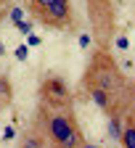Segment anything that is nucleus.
<instances>
[{
    "label": "nucleus",
    "instance_id": "nucleus-1",
    "mask_svg": "<svg viewBox=\"0 0 135 148\" xmlns=\"http://www.w3.org/2000/svg\"><path fill=\"white\" fill-rule=\"evenodd\" d=\"M45 135L56 148H80L82 145V132L77 124L72 108H53V111H43L40 114Z\"/></svg>",
    "mask_w": 135,
    "mask_h": 148
},
{
    "label": "nucleus",
    "instance_id": "nucleus-2",
    "mask_svg": "<svg viewBox=\"0 0 135 148\" xmlns=\"http://www.w3.org/2000/svg\"><path fill=\"white\" fill-rule=\"evenodd\" d=\"M85 85H93V87H101V90H106V92H117V90H122V85H125V79H122V71L117 69V64L111 61V56H106L103 50H98L93 56V66H90V71L85 74Z\"/></svg>",
    "mask_w": 135,
    "mask_h": 148
},
{
    "label": "nucleus",
    "instance_id": "nucleus-3",
    "mask_svg": "<svg viewBox=\"0 0 135 148\" xmlns=\"http://www.w3.org/2000/svg\"><path fill=\"white\" fill-rule=\"evenodd\" d=\"M40 95L48 103V108H69L72 103V92L66 87V79L61 77H45L40 85Z\"/></svg>",
    "mask_w": 135,
    "mask_h": 148
},
{
    "label": "nucleus",
    "instance_id": "nucleus-4",
    "mask_svg": "<svg viewBox=\"0 0 135 148\" xmlns=\"http://www.w3.org/2000/svg\"><path fill=\"white\" fill-rule=\"evenodd\" d=\"M34 16L48 27H72V0H53L48 8Z\"/></svg>",
    "mask_w": 135,
    "mask_h": 148
},
{
    "label": "nucleus",
    "instance_id": "nucleus-5",
    "mask_svg": "<svg viewBox=\"0 0 135 148\" xmlns=\"http://www.w3.org/2000/svg\"><path fill=\"white\" fill-rule=\"evenodd\" d=\"M85 90H87V95H90V101L98 106L101 111H106V114H111L114 108V95L111 92H106V90H101V87H93V85H85Z\"/></svg>",
    "mask_w": 135,
    "mask_h": 148
},
{
    "label": "nucleus",
    "instance_id": "nucleus-6",
    "mask_svg": "<svg viewBox=\"0 0 135 148\" xmlns=\"http://www.w3.org/2000/svg\"><path fill=\"white\" fill-rule=\"evenodd\" d=\"M122 148H135V111L125 114L122 119V138H119Z\"/></svg>",
    "mask_w": 135,
    "mask_h": 148
},
{
    "label": "nucleus",
    "instance_id": "nucleus-7",
    "mask_svg": "<svg viewBox=\"0 0 135 148\" xmlns=\"http://www.w3.org/2000/svg\"><path fill=\"white\" fill-rule=\"evenodd\" d=\"M21 148H45V138L40 132H27L21 138Z\"/></svg>",
    "mask_w": 135,
    "mask_h": 148
},
{
    "label": "nucleus",
    "instance_id": "nucleus-8",
    "mask_svg": "<svg viewBox=\"0 0 135 148\" xmlns=\"http://www.w3.org/2000/svg\"><path fill=\"white\" fill-rule=\"evenodd\" d=\"M11 98H13V90H11V82L0 74V103H11Z\"/></svg>",
    "mask_w": 135,
    "mask_h": 148
},
{
    "label": "nucleus",
    "instance_id": "nucleus-9",
    "mask_svg": "<svg viewBox=\"0 0 135 148\" xmlns=\"http://www.w3.org/2000/svg\"><path fill=\"white\" fill-rule=\"evenodd\" d=\"M50 3H53V0H29V8H32L34 13H40V11H43V8H48Z\"/></svg>",
    "mask_w": 135,
    "mask_h": 148
},
{
    "label": "nucleus",
    "instance_id": "nucleus-10",
    "mask_svg": "<svg viewBox=\"0 0 135 148\" xmlns=\"http://www.w3.org/2000/svg\"><path fill=\"white\" fill-rule=\"evenodd\" d=\"M16 58H19V61H27V48H24V45L16 48Z\"/></svg>",
    "mask_w": 135,
    "mask_h": 148
},
{
    "label": "nucleus",
    "instance_id": "nucleus-11",
    "mask_svg": "<svg viewBox=\"0 0 135 148\" xmlns=\"http://www.w3.org/2000/svg\"><path fill=\"white\" fill-rule=\"evenodd\" d=\"M80 45H82V48H87V45H90V37H87V34H82V40H80Z\"/></svg>",
    "mask_w": 135,
    "mask_h": 148
},
{
    "label": "nucleus",
    "instance_id": "nucleus-12",
    "mask_svg": "<svg viewBox=\"0 0 135 148\" xmlns=\"http://www.w3.org/2000/svg\"><path fill=\"white\" fill-rule=\"evenodd\" d=\"M80 148H101V145H95V143H87V140H82V145Z\"/></svg>",
    "mask_w": 135,
    "mask_h": 148
},
{
    "label": "nucleus",
    "instance_id": "nucleus-13",
    "mask_svg": "<svg viewBox=\"0 0 135 148\" xmlns=\"http://www.w3.org/2000/svg\"><path fill=\"white\" fill-rule=\"evenodd\" d=\"M3 53H6V48H3V45H0V56H3Z\"/></svg>",
    "mask_w": 135,
    "mask_h": 148
}]
</instances>
